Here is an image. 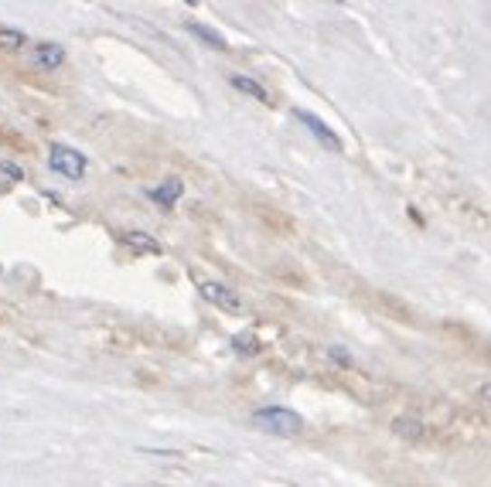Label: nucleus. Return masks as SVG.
<instances>
[{"instance_id": "nucleus-11", "label": "nucleus", "mask_w": 491, "mask_h": 487, "mask_svg": "<svg viewBox=\"0 0 491 487\" xmlns=\"http://www.w3.org/2000/svg\"><path fill=\"white\" fill-rule=\"evenodd\" d=\"M28 44V34L17 28H0V48L4 52H21Z\"/></svg>"}, {"instance_id": "nucleus-4", "label": "nucleus", "mask_w": 491, "mask_h": 487, "mask_svg": "<svg viewBox=\"0 0 491 487\" xmlns=\"http://www.w3.org/2000/svg\"><path fill=\"white\" fill-rule=\"evenodd\" d=\"M297 119L304 123V126H307V130H311V136L317 140V144H321V147L335 150V154H342V150H345L342 136L331 130V126H327L321 117H314V113H307V109H297Z\"/></svg>"}, {"instance_id": "nucleus-12", "label": "nucleus", "mask_w": 491, "mask_h": 487, "mask_svg": "<svg viewBox=\"0 0 491 487\" xmlns=\"http://www.w3.org/2000/svg\"><path fill=\"white\" fill-rule=\"evenodd\" d=\"M232 344H236L239 354H256V351H260L256 338H250V334H236V338H232Z\"/></svg>"}, {"instance_id": "nucleus-8", "label": "nucleus", "mask_w": 491, "mask_h": 487, "mask_svg": "<svg viewBox=\"0 0 491 487\" xmlns=\"http://www.w3.org/2000/svg\"><path fill=\"white\" fill-rule=\"evenodd\" d=\"M392 429H396V436H402V440H423V433H427V426L420 423V419H413V416H400V419H392Z\"/></svg>"}, {"instance_id": "nucleus-1", "label": "nucleus", "mask_w": 491, "mask_h": 487, "mask_svg": "<svg viewBox=\"0 0 491 487\" xmlns=\"http://www.w3.org/2000/svg\"><path fill=\"white\" fill-rule=\"evenodd\" d=\"M253 423L260 429H267V433H277V436H300V429H304V419L294 409H287V406H263V409H256Z\"/></svg>"}, {"instance_id": "nucleus-2", "label": "nucleus", "mask_w": 491, "mask_h": 487, "mask_svg": "<svg viewBox=\"0 0 491 487\" xmlns=\"http://www.w3.org/2000/svg\"><path fill=\"white\" fill-rule=\"evenodd\" d=\"M48 164H52L55 174L69 177V181H79V177L86 174V167H90V161H86L75 147H69V144H52Z\"/></svg>"}, {"instance_id": "nucleus-5", "label": "nucleus", "mask_w": 491, "mask_h": 487, "mask_svg": "<svg viewBox=\"0 0 491 487\" xmlns=\"http://www.w3.org/2000/svg\"><path fill=\"white\" fill-rule=\"evenodd\" d=\"M31 61L38 65V69H45V72H55L61 61H65V48L55 42H42L31 48Z\"/></svg>"}, {"instance_id": "nucleus-7", "label": "nucleus", "mask_w": 491, "mask_h": 487, "mask_svg": "<svg viewBox=\"0 0 491 487\" xmlns=\"http://www.w3.org/2000/svg\"><path fill=\"white\" fill-rule=\"evenodd\" d=\"M229 82H232V89H239V92H246V96H253L256 103L263 106H273L269 103V92L256 79H250V75H229Z\"/></svg>"}, {"instance_id": "nucleus-10", "label": "nucleus", "mask_w": 491, "mask_h": 487, "mask_svg": "<svg viewBox=\"0 0 491 487\" xmlns=\"http://www.w3.org/2000/svg\"><path fill=\"white\" fill-rule=\"evenodd\" d=\"M188 31H192L194 38H202L205 44H212V48H225L222 34H219V31H212L209 24H202V21H188Z\"/></svg>"}, {"instance_id": "nucleus-13", "label": "nucleus", "mask_w": 491, "mask_h": 487, "mask_svg": "<svg viewBox=\"0 0 491 487\" xmlns=\"http://www.w3.org/2000/svg\"><path fill=\"white\" fill-rule=\"evenodd\" d=\"M488 358H491V351H488Z\"/></svg>"}, {"instance_id": "nucleus-6", "label": "nucleus", "mask_w": 491, "mask_h": 487, "mask_svg": "<svg viewBox=\"0 0 491 487\" xmlns=\"http://www.w3.org/2000/svg\"><path fill=\"white\" fill-rule=\"evenodd\" d=\"M147 194L154 198V201H161L164 208H171V205H178V198L184 194V184H181L178 177H167L161 188H150Z\"/></svg>"}, {"instance_id": "nucleus-3", "label": "nucleus", "mask_w": 491, "mask_h": 487, "mask_svg": "<svg viewBox=\"0 0 491 487\" xmlns=\"http://www.w3.org/2000/svg\"><path fill=\"white\" fill-rule=\"evenodd\" d=\"M198 294L205 296L209 304H215L219 310H225V314H242V296H239L236 290H229L225 283L202 280L198 283Z\"/></svg>"}, {"instance_id": "nucleus-9", "label": "nucleus", "mask_w": 491, "mask_h": 487, "mask_svg": "<svg viewBox=\"0 0 491 487\" xmlns=\"http://www.w3.org/2000/svg\"><path fill=\"white\" fill-rule=\"evenodd\" d=\"M123 242H127L134 252H150V256H157V252H161V242H157L154 236H147V232H127Z\"/></svg>"}]
</instances>
